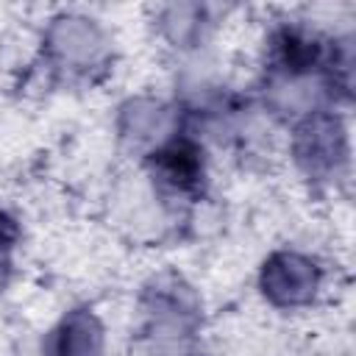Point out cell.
Returning a JSON list of instances; mask_svg holds the SVG:
<instances>
[{
	"label": "cell",
	"instance_id": "1",
	"mask_svg": "<svg viewBox=\"0 0 356 356\" xmlns=\"http://www.w3.org/2000/svg\"><path fill=\"white\" fill-rule=\"evenodd\" d=\"M159 164H161V172L175 181L181 189L192 186L200 175V161H197V153L186 145H172L167 147L164 153H159Z\"/></svg>",
	"mask_w": 356,
	"mask_h": 356
}]
</instances>
